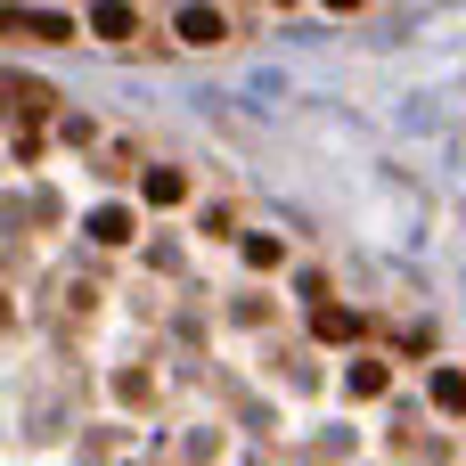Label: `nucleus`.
Listing matches in <instances>:
<instances>
[{
    "label": "nucleus",
    "mask_w": 466,
    "mask_h": 466,
    "mask_svg": "<svg viewBox=\"0 0 466 466\" xmlns=\"http://www.w3.org/2000/svg\"><path fill=\"white\" fill-rule=\"evenodd\" d=\"M246 262H254V270H279L287 246H279V238H246Z\"/></svg>",
    "instance_id": "obj_9"
},
{
    "label": "nucleus",
    "mask_w": 466,
    "mask_h": 466,
    "mask_svg": "<svg viewBox=\"0 0 466 466\" xmlns=\"http://www.w3.org/2000/svg\"><path fill=\"white\" fill-rule=\"evenodd\" d=\"M352 393L377 401V393H385V360H352Z\"/></svg>",
    "instance_id": "obj_8"
},
{
    "label": "nucleus",
    "mask_w": 466,
    "mask_h": 466,
    "mask_svg": "<svg viewBox=\"0 0 466 466\" xmlns=\"http://www.w3.org/2000/svg\"><path fill=\"white\" fill-rule=\"evenodd\" d=\"M90 238H98V246H123V238H131V213H123V205L90 213Z\"/></svg>",
    "instance_id": "obj_6"
},
{
    "label": "nucleus",
    "mask_w": 466,
    "mask_h": 466,
    "mask_svg": "<svg viewBox=\"0 0 466 466\" xmlns=\"http://www.w3.org/2000/svg\"><path fill=\"white\" fill-rule=\"evenodd\" d=\"M328 8H360V0H328Z\"/></svg>",
    "instance_id": "obj_10"
},
{
    "label": "nucleus",
    "mask_w": 466,
    "mask_h": 466,
    "mask_svg": "<svg viewBox=\"0 0 466 466\" xmlns=\"http://www.w3.org/2000/svg\"><path fill=\"white\" fill-rule=\"evenodd\" d=\"M8 98H16V115H25V123H41V115H49V106H57V98H49V90H41V82H25V74H16V82H8Z\"/></svg>",
    "instance_id": "obj_3"
},
{
    "label": "nucleus",
    "mask_w": 466,
    "mask_h": 466,
    "mask_svg": "<svg viewBox=\"0 0 466 466\" xmlns=\"http://www.w3.org/2000/svg\"><path fill=\"white\" fill-rule=\"evenodd\" d=\"M434 401H442L451 418H466V377L459 369H434Z\"/></svg>",
    "instance_id": "obj_7"
},
{
    "label": "nucleus",
    "mask_w": 466,
    "mask_h": 466,
    "mask_svg": "<svg viewBox=\"0 0 466 466\" xmlns=\"http://www.w3.org/2000/svg\"><path fill=\"white\" fill-rule=\"evenodd\" d=\"M311 336H319V344H352V336H360V319H352V311H336V303H328V311H319V319H311Z\"/></svg>",
    "instance_id": "obj_4"
},
{
    "label": "nucleus",
    "mask_w": 466,
    "mask_h": 466,
    "mask_svg": "<svg viewBox=\"0 0 466 466\" xmlns=\"http://www.w3.org/2000/svg\"><path fill=\"white\" fill-rule=\"evenodd\" d=\"M139 197H147V205H180V197H188V180H180L172 164H156V172L139 180Z\"/></svg>",
    "instance_id": "obj_2"
},
{
    "label": "nucleus",
    "mask_w": 466,
    "mask_h": 466,
    "mask_svg": "<svg viewBox=\"0 0 466 466\" xmlns=\"http://www.w3.org/2000/svg\"><path fill=\"white\" fill-rule=\"evenodd\" d=\"M90 33L123 41V33H131V8H123V0H98V8H90Z\"/></svg>",
    "instance_id": "obj_5"
},
{
    "label": "nucleus",
    "mask_w": 466,
    "mask_h": 466,
    "mask_svg": "<svg viewBox=\"0 0 466 466\" xmlns=\"http://www.w3.org/2000/svg\"><path fill=\"white\" fill-rule=\"evenodd\" d=\"M221 33H229V25H221V8H205V0H197V8H180V41H188V49H213Z\"/></svg>",
    "instance_id": "obj_1"
}]
</instances>
